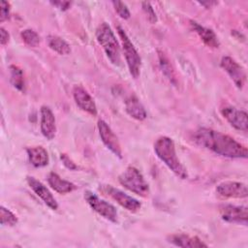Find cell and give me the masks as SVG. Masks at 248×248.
Instances as JSON below:
<instances>
[{
	"label": "cell",
	"mask_w": 248,
	"mask_h": 248,
	"mask_svg": "<svg viewBox=\"0 0 248 248\" xmlns=\"http://www.w3.org/2000/svg\"><path fill=\"white\" fill-rule=\"evenodd\" d=\"M10 15V3L7 1H1L0 3V22H4L9 18Z\"/></svg>",
	"instance_id": "obj_28"
},
{
	"label": "cell",
	"mask_w": 248,
	"mask_h": 248,
	"mask_svg": "<svg viewBox=\"0 0 248 248\" xmlns=\"http://www.w3.org/2000/svg\"><path fill=\"white\" fill-rule=\"evenodd\" d=\"M168 241L178 247H188V248H198V247H207V244L202 242L198 236H191L184 233H175L168 236Z\"/></svg>",
	"instance_id": "obj_17"
},
{
	"label": "cell",
	"mask_w": 248,
	"mask_h": 248,
	"mask_svg": "<svg viewBox=\"0 0 248 248\" xmlns=\"http://www.w3.org/2000/svg\"><path fill=\"white\" fill-rule=\"evenodd\" d=\"M112 5L114 7L115 12L118 14V16L123 19H128L131 16L130 11L126 4H124L121 1H112Z\"/></svg>",
	"instance_id": "obj_26"
},
{
	"label": "cell",
	"mask_w": 248,
	"mask_h": 248,
	"mask_svg": "<svg viewBox=\"0 0 248 248\" xmlns=\"http://www.w3.org/2000/svg\"><path fill=\"white\" fill-rule=\"evenodd\" d=\"M116 30L122 44V49H123V53L126 59L129 72L134 78H138L140 74V67H141L140 56L137 51V49L135 48L133 43L130 41L124 29L121 26H117Z\"/></svg>",
	"instance_id": "obj_5"
},
{
	"label": "cell",
	"mask_w": 248,
	"mask_h": 248,
	"mask_svg": "<svg viewBox=\"0 0 248 248\" xmlns=\"http://www.w3.org/2000/svg\"><path fill=\"white\" fill-rule=\"evenodd\" d=\"M73 97L77 106L83 111L95 116L97 115V107L90 94L81 86L76 85L73 88Z\"/></svg>",
	"instance_id": "obj_13"
},
{
	"label": "cell",
	"mask_w": 248,
	"mask_h": 248,
	"mask_svg": "<svg viewBox=\"0 0 248 248\" xmlns=\"http://www.w3.org/2000/svg\"><path fill=\"white\" fill-rule=\"evenodd\" d=\"M9 69H10L11 83L18 91L24 93L26 90V84H25V79H24V75L22 70L16 65H11Z\"/></svg>",
	"instance_id": "obj_22"
},
{
	"label": "cell",
	"mask_w": 248,
	"mask_h": 248,
	"mask_svg": "<svg viewBox=\"0 0 248 248\" xmlns=\"http://www.w3.org/2000/svg\"><path fill=\"white\" fill-rule=\"evenodd\" d=\"M41 132L47 140H52L56 134V121L51 109L43 106L41 108Z\"/></svg>",
	"instance_id": "obj_15"
},
{
	"label": "cell",
	"mask_w": 248,
	"mask_h": 248,
	"mask_svg": "<svg viewBox=\"0 0 248 248\" xmlns=\"http://www.w3.org/2000/svg\"><path fill=\"white\" fill-rule=\"evenodd\" d=\"M200 4H201V5H202V6L207 5V6H206V8H211V6L216 5V4H217V2H200Z\"/></svg>",
	"instance_id": "obj_32"
},
{
	"label": "cell",
	"mask_w": 248,
	"mask_h": 248,
	"mask_svg": "<svg viewBox=\"0 0 248 248\" xmlns=\"http://www.w3.org/2000/svg\"><path fill=\"white\" fill-rule=\"evenodd\" d=\"M220 66L229 75L236 87L241 89L246 81V73L244 69L230 56L222 57Z\"/></svg>",
	"instance_id": "obj_9"
},
{
	"label": "cell",
	"mask_w": 248,
	"mask_h": 248,
	"mask_svg": "<svg viewBox=\"0 0 248 248\" xmlns=\"http://www.w3.org/2000/svg\"><path fill=\"white\" fill-rule=\"evenodd\" d=\"M216 192L222 198L242 199L248 195L247 186L244 183L236 181H225L218 184Z\"/></svg>",
	"instance_id": "obj_12"
},
{
	"label": "cell",
	"mask_w": 248,
	"mask_h": 248,
	"mask_svg": "<svg viewBox=\"0 0 248 248\" xmlns=\"http://www.w3.org/2000/svg\"><path fill=\"white\" fill-rule=\"evenodd\" d=\"M98 131L99 135L101 137L102 141L104 144L117 157L122 158V150L120 142L115 136V134L112 132L110 127L108 125V123L102 119L98 121Z\"/></svg>",
	"instance_id": "obj_11"
},
{
	"label": "cell",
	"mask_w": 248,
	"mask_h": 248,
	"mask_svg": "<svg viewBox=\"0 0 248 248\" xmlns=\"http://www.w3.org/2000/svg\"><path fill=\"white\" fill-rule=\"evenodd\" d=\"M221 218L229 223L241 224L246 226L248 219V209L246 206H238L233 204H221L219 206Z\"/></svg>",
	"instance_id": "obj_8"
},
{
	"label": "cell",
	"mask_w": 248,
	"mask_h": 248,
	"mask_svg": "<svg viewBox=\"0 0 248 248\" xmlns=\"http://www.w3.org/2000/svg\"><path fill=\"white\" fill-rule=\"evenodd\" d=\"M20 36H21L22 41L27 46H32V47L38 46L40 42H41L39 34L36 31L32 30V29H24V30H22L21 33H20Z\"/></svg>",
	"instance_id": "obj_24"
},
{
	"label": "cell",
	"mask_w": 248,
	"mask_h": 248,
	"mask_svg": "<svg viewBox=\"0 0 248 248\" xmlns=\"http://www.w3.org/2000/svg\"><path fill=\"white\" fill-rule=\"evenodd\" d=\"M125 110L126 112L136 120L142 121L147 117V113L135 95H130L125 100Z\"/></svg>",
	"instance_id": "obj_18"
},
{
	"label": "cell",
	"mask_w": 248,
	"mask_h": 248,
	"mask_svg": "<svg viewBox=\"0 0 248 248\" xmlns=\"http://www.w3.org/2000/svg\"><path fill=\"white\" fill-rule=\"evenodd\" d=\"M51 4L56 6L58 9H60L62 11H66L71 7L72 2H69V1H54V2H51Z\"/></svg>",
	"instance_id": "obj_30"
},
{
	"label": "cell",
	"mask_w": 248,
	"mask_h": 248,
	"mask_svg": "<svg viewBox=\"0 0 248 248\" xmlns=\"http://www.w3.org/2000/svg\"><path fill=\"white\" fill-rule=\"evenodd\" d=\"M84 199L90 207L99 215L110 222H117V210L111 203L100 199L97 195L90 191H86L84 193Z\"/></svg>",
	"instance_id": "obj_6"
},
{
	"label": "cell",
	"mask_w": 248,
	"mask_h": 248,
	"mask_svg": "<svg viewBox=\"0 0 248 248\" xmlns=\"http://www.w3.org/2000/svg\"><path fill=\"white\" fill-rule=\"evenodd\" d=\"M10 40V35L8 33V31H6V29H4L3 27L0 28V43L2 46H5L6 44H8Z\"/></svg>",
	"instance_id": "obj_31"
},
{
	"label": "cell",
	"mask_w": 248,
	"mask_h": 248,
	"mask_svg": "<svg viewBox=\"0 0 248 248\" xmlns=\"http://www.w3.org/2000/svg\"><path fill=\"white\" fill-rule=\"evenodd\" d=\"M154 151L157 157L179 178L186 179L188 172L186 168L177 158L173 140L166 136L160 137L154 143Z\"/></svg>",
	"instance_id": "obj_2"
},
{
	"label": "cell",
	"mask_w": 248,
	"mask_h": 248,
	"mask_svg": "<svg viewBox=\"0 0 248 248\" xmlns=\"http://www.w3.org/2000/svg\"><path fill=\"white\" fill-rule=\"evenodd\" d=\"M193 140L198 145L224 157L245 159L248 155L247 148L233 138L209 128L196 130Z\"/></svg>",
	"instance_id": "obj_1"
},
{
	"label": "cell",
	"mask_w": 248,
	"mask_h": 248,
	"mask_svg": "<svg viewBox=\"0 0 248 248\" xmlns=\"http://www.w3.org/2000/svg\"><path fill=\"white\" fill-rule=\"evenodd\" d=\"M96 39L104 48L108 58L113 65H120L121 52L116 37L107 22L101 23L96 30Z\"/></svg>",
	"instance_id": "obj_3"
},
{
	"label": "cell",
	"mask_w": 248,
	"mask_h": 248,
	"mask_svg": "<svg viewBox=\"0 0 248 248\" xmlns=\"http://www.w3.org/2000/svg\"><path fill=\"white\" fill-rule=\"evenodd\" d=\"M141 7H142V10H143V13L146 16L147 20L152 24L156 23L157 22V16H156V14L154 12V9L152 8L151 4L149 2H142Z\"/></svg>",
	"instance_id": "obj_27"
},
{
	"label": "cell",
	"mask_w": 248,
	"mask_h": 248,
	"mask_svg": "<svg viewBox=\"0 0 248 248\" xmlns=\"http://www.w3.org/2000/svg\"><path fill=\"white\" fill-rule=\"evenodd\" d=\"M118 181L123 187L140 197L145 198L149 194L148 183L145 181L141 172L135 167H127L119 175Z\"/></svg>",
	"instance_id": "obj_4"
},
{
	"label": "cell",
	"mask_w": 248,
	"mask_h": 248,
	"mask_svg": "<svg viewBox=\"0 0 248 248\" xmlns=\"http://www.w3.org/2000/svg\"><path fill=\"white\" fill-rule=\"evenodd\" d=\"M46 42L49 48L60 55H68L71 52L70 45L59 36L49 35L46 38Z\"/></svg>",
	"instance_id": "obj_21"
},
{
	"label": "cell",
	"mask_w": 248,
	"mask_h": 248,
	"mask_svg": "<svg viewBox=\"0 0 248 248\" xmlns=\"http://www.w3.org/2000/svg\"><path fill=\"white\" fill-rule=\"evenodd\" d=\"M29 187L33 190V192L52 210H56L58 208V203L52 194L48 191V189L38 179L33 176H27L26 178Z\"/></svg>",
	"instance_id": "obj_14"
},
{
	"label": "cell",
	"mask_w": 248,
	"mask_h": 248,
	"mask_svg": "<svg viewBox=\"0 0 248 248\" xmlns=\"http://www.w3.org/2000/svg\"><path fill=\"white\" fill-rule=\"evenodd\" d=\"M221 113L233 128L239 131L247 132L248 115L246 111L237 109L232 106H225L221 108Z\"/></svg>",
	"instance_id": "obj_10"
},
{
	"label": "cell",
	"mask_w": 248,
	"mask_h": 248,
	"mask_svg": "<svg viewBox=\"0 0 248 248\" xmlns=\"http://www.w3.org/2000/svg\"><path fill=\"white\" fill-rule=\"evenodd\" d=\"M47 182L49 186L57 193L59 194H67L75 189H77V186L65 179H62L57 173L55 172H49L47 175Z\"/></svg>",
	"instance_id": "obj_20"
},
{
	"label": "cell",
	"mask_w": 248,
	"mask_h": 248,
	"mask_svg": "<svg viewBox=\"0 0 248 248\" xmlns=\"http://www.w3.org/2000/svg\"><path fill=\"white\" fill-rule=\"evenodd\" d=\"M60 159H61L63 165H64L67 169H69V170H77V169H78V166L70 159V157H69L68 155H66V154L63 153V154L60 155Z\"/></svg>",
	"instance_id": "obj_29"
},
{
	"label": "cell",
	"mask_w": 248,
	"mask_h": 248,
	"mask_svg": "<svg viewBox=\"0 0 248 248\" xmlns=\"http://www.w3.org/2000/svg\"><path fill=\"white\" fill-rule=\"evenodd\" d=\"M100 190L128 211L137 212L141 207V203L138 200L111 185H102L100 186Z\"/></svg>",
	"instance_id": "obj_7"
},
{
	"label": "cell",
	"mask_w": 248,
	"mask_h": 248,
	"mask_svg": "<svg viewBox=\"0 0 248 248\" xmlns=\"http://www.w3.org/2000/svg\"><path fill=\"white\" fill-rule=\"evenodd\" d=\"M0 218H1V225L3 226H10L13 227L15 225H16L17 223V217L8 208L1 206L0 209Z\"/></svg>",
	"instance_id": "obj_25"
},
{
	"label": "cell",
	"mask_w": 248,
	"mask_h": 248,
	"mask_svg": "<svg viewBox=\"0 0 248 248\" xmlns=\"http://www.w3.org/2000/svg\"><path fill=\"white\" fill-rule=\"evenodd\" d=\"M158 56H159V63H160L162 73L166 76V78L171 83L176 84V78L174 76V72L171 68V65H170L169 59L167 58L165 53L163 51H160V50H158Z\"/></svg>",
	"instance_id": "obj_23"
},
{
	"label": "cell",
	"mask_w": 248,
	"mask_h": 248,
	"mask_svg": "<svg viewBox=\"0 0 248 248\" xmlns=\"http://www.w3.org/2000/svg\"><path fill=\"white\" fill-rule=\"evenodd\" d=\"M190 26L191 28L199 35L201 40L209 47L211 48H218L220 46V42L215 35V33L209 29L206 28L200 23H198L195 20H190Z\"/></svg>",
	"instance_id": "obj_16"
},
{
	"label": "cell",
	"mask_w": 248,
	"mask_h": 248,
	"mask_svg": "<svg viewBox=\"0 0 248 248\" xmlns=\"http://www.w3.org/2000/svg\"><path fill=\"white\" fill-rule=\"evenodd\" d=\"M30 164L35 168H43L48 165L49 157L43 146H33L26 149Z\"/></svg>",
	"instance_id": "obj_19"
}]
</instances>
